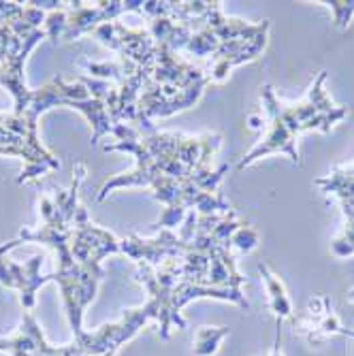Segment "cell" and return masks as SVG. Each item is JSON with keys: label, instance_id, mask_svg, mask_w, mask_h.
<instances>
[{"label": "cell", "instance_id": "9a60e30c", "mask_svg": "<svg viewBox=\"0 0 354 356\" xmlns=\"http://www.w3.org/2000/svg\"><path fill=\"white\" fill-rule=\"evenodd\" d=\"M333 11V26L337 30H348L352 17H354V0H331V3H323Z\"/></svg>", "mask_w": 354, "mask_h": 356}, {"label": "cell", "instance_id": "30bf717a", "mask_svg": "<svg viewBox=\"0 0 354 356\" xmlns=\"http://www.w3.org/2000/svg\"><path fill=\"white\" fill-rule=\"evenodd\" d=\"M43 263H45L43 254H35L24 265L13 263L7 254H0V284L11 290H17L24 312L35 309L39 288L54 282L51 273H41Z\"/></svg>", "mask_w": 354, "mask_h": 356}, {"label": "cell", "instance_id": "5b68a950", "mask_svg": "<svg viewBox=\"0 0 354 356\" xmlns=\"http://www.w3.org/2000/svg\"><path fill=\"white\" fill-rule=\"evenodd\" d=\"M325 81L327 71H320L318 77L312 81L305 99L291 105L277 99L271 83H265L261 88V103L269 118V131L239 160L237 171H243L273 154L288 156L291 163L297 167L303 165L301 154L297 149V139L309 131L329 133L335 124H339L348 115V107L333 103V99L327 94Z\"/></svg>", "mask_w": 354, "mask_h": 356}, {"label": "cell", "instance_id": "3957f363", "mask_svg": "<svg viewBox=\"0 0 354 356\" xmlns=\"http://www.w3.org/2000/svg\"><path fill=\"white\" fill-rule=\"evenodd\" d=\"M83 177L86 165L77 163L67 190L39 199L41 224L37 229H22L15 239L0 243V254H7L22 243H43L54 250L56 269L51 275L60 288L73 339H81L88 333L83 331V312L94 301L105 275L101 267L103 258L120 254V239L94 224L86 207L79 205Z\"/></svg>", "mask_w": 354, "mask_h": 356}, {"label": "cell", "instance_id": "4fadbf2b", "mask_svg": "<svg viewBox=\"0 0 354 356\" xmlns=\"http://www.w3.org/2000/svg\"><path fill=\"white\" fill-rule=\"evenodd\" d=\"M339 205L346 222H344V231L331 243V252L337 258H348L354 256V201H346Z\"/></svg>", "mask_w": 354, "mask_h": 356}, {"label": "cell", "instance_id": "5bb4252c", "mask_svg": "<svg viewBox=\"0 0 354 356\" xmlns=\"http://www.w3.org/2000/svg\"><path fill=\"white\" fill-rule=\"evenodd\" d=\"M229 335V327H201L195 335V356H214L220 348V341Z\"/></svg>", "mask_w": 354, "mask_h": 356}, {"label": "cell", "instance_id": "8992f818", "mask_svg": "<svg viewBox=\"0 0 354 356\" xmlns=\"http://www.w3.org/2000/svg\"><path fill=\"white\" fill-rule=\"evenodd\" d=\"M152 320L156 322V307L145 301L135 309H126L111 325L86 333L81 339L54 346L45 339L32 312H24L17 331L0 339V352L7 356H115V352Z\"/></svg>", "mask_w": 354, "mask_h": 356}, {"label": "cell", "instance_id": "6da1fadb", "mask_svg": "<svg viewBox=\"0 0 354 356\" xmlns=\"http://www.w3.org/2000/svg\"><path fill=\"white\" fill-rule=\"evenodd\" d=\"M111 135L115 141L107 143L105 152L135 156V167L109 177L96 197L99 201H105L118 188H150L154 199L167 207L154 224L158 231H173L190 211L203 216L233 211L220 190L229 167L224 165L220 169H211L222 145L220 133L179 135L158 131V128L137 131L128 124H115Z\"/></svg>", "mask_w": 354, "mask_h": 356}, {"label": "cell", "instance_id": "ba28073f", "mask_svg": "<svg viewBox=\"0 0 354 356\" xmlns=\"http://www.w3.org/2000/svg\"><path fill=\"white\" fill-rule=\"evenodd\" d=\"M0 154L22 158L24 169L17 177V184L32 181L47 171L60 169L58 158L41 143L39 133L30 131L13 113H0Z\"/></svg>", "mask_w": 354, "mask_h": 356}, {"label": "cell", "instance_id": "7a4b0ae2", "mask_svg": "<svg viewBox=\"0 0 354 356\" xmlns=\"http://www.w3.org/2000/svg\"><path fill=\"white\" fill-rule=\"evenodd\" d=\"M259 245V233L237 218L235 211L203 216L186 213L179 231L160 229L154 237L131 235L120 239V254L135 263H145L179 282L214 290L241 309H250L243 295L246 277L239 273L233 250L252 252Z\"/></svg>", "mask_w": 354, "mask_h": 356}, {"label": "cell", "instance_id": "52a82bcc", "mask_svg": "<svg viewBox=\"0 0 354 356\" xmlns=\"http://www.w3.org/2000/svg\"><path fill=\"white\" fill-rule=\"evenodd\" d=\"M54 3H0V86L13 96V113L22 115L35 90L26 86V60L43 39Z\"/></svg>", "mask_w": 354, "mask_h": 356}, {"label": "cell", "instance_id": "9c48e42d", "mask_svg": "<svg viewBox=\"0 0 354 356\" xmlns=\"http://www.w3.org/2000/svg\"><path fill=\"white\" fill-rule=\"evenodd\" d=\"M71 11H67V28H64V41H75L81 35L96 30L103 24L115 22L124 13H137L139 0H105V3H69Z\"/></svg>", "mask_w": 354, "mask_h": 356}, {"label": "cell", "instance_id": "277c9868", "mask_svg": "<svg viewBox=\"0 0 354 356\" xmlns=\"http://www.w3.org/2000/svg\"><path fill=\"white\" fill-rule=\"evenodd\" d=\"M137 13L147 19V30L156 43L167 45L175 54L205 60L211 83H222L233 69L259 58L271 30L269 19L252 24L229 17L220 3L207 0H139Z\"/></svg>", "mask_w": 354, "mask_h": 356}, {"label": "cell", "instance_id": "8fae6325", "mask_svg": "<svg viewBox=\"0 0 354 356\" xmlns=\"http://www.w3.org/2000/svg\"><path fill=\"white\" fill-rule=\"evenodd\" d=\"M259 273H261V280H263V284H265V288H267L271 312L275 314L277 320L288 318V316L293 314V303H291V299H288V295H286V288H284L282 280H280L277 273H275L269 265H265V263L259 265Z\"/></svg>", "mask_w": 354, "mask_h": 356}, {"label": "cell", "instance_id": "7c38bea8", "mask_svg": "<svg viewBox=\"0 0 354 356\" xmlns=\"http://www.w3.org/2000/svg\"><path fill=\"white\" fill-rule=\"evenodd\" d=\"M325 194H331L339 203L354 201V165L350 167H339L331 171L325 177H318L314 181Z\"/></svg>", "mask_w": 354, "mask_h": 356}]
</instances>
